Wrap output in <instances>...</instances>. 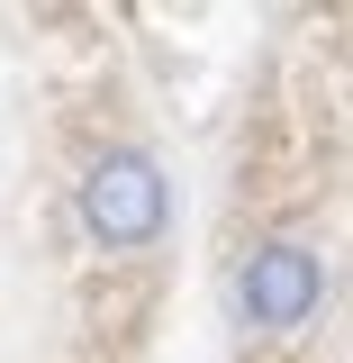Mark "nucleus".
Wrapping results in <instances>:
<instances>
[{
  "instance_id": "obj_2",
  "label": "nucleus",
  "mask_w": 353,
  "mask_h": 363,
  "mask_svg": "<svg viewBox=\"0 0 353 363\" xmlns=\"http://www.w3.org/2000/svg\"><path fill=\"white\" fill-rule=\"evenodd\" d=\"M317 309H326V255H317L308 236H272V245L245 255V272H236V318L254 336H299Z\"/></svg>"
},
{
  "instance_id": "obj_1",
  "label": "nucleus",
  "mask_w": 353,
  "mask_h": 363,
  "mask_svg": "<svg viewBox=\"0 0 353 363\" xmlns=\"http://www.w3.org/2000/svg\"><path fill=\"white\" fill-rule=\"evenodd\" d=\"M73 209H82V236H91V245L136 255V245H154L163 218H173V182H163V164H154L145 145H109V155L82 173Z\"/></svg>"
}]
</instances>
